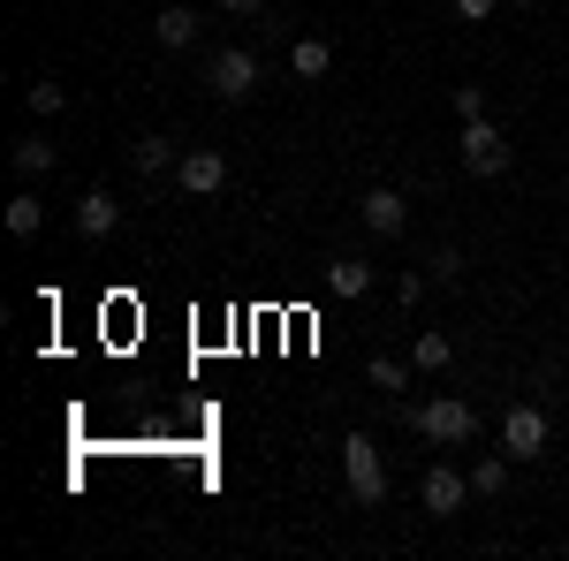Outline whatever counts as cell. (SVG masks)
<instances>
[{"label":"cell","instance_id":"52a82bcc","mask_svg":"<svg viewBox=\"0 0 569 561\" xmlns=\"http://www.w3.org/2000/svg\"><path fill=\"white\" fill-rule=\"evenodd\" d=\"M357 213H365L372 236H402V228H410V198H402L395 182H372V190L357 198Z\"/></svg>","mask_w":569,"mask_h":561},{"label":"cell","instance_id":"ba28073f","mask_svg":"<svg viewBox=\"0 0 569 561\" xmlns=\"http://www.w3.org/2000/svg\"><path fill=\"white\" fill-rule=\"evenodd\" d=\"M176 182L190 190V198H213V190H228V152H182V160H176Z\"/></svg>","mask_w":569,"mask_h":561},{"label":"cell","instance_id":"2e32d148","mask_svg":"<svg viewBox=\"0 0 569 561\" xmlns=\"http://www.w3.org/2000/svg\"><path fill=\"white\" fill-rule=\"evenodd\" d=\"M448 364H456V342L448 334H418L410 342V372H448Z\"/></svg>","mask_w":569,"mask_h":561},{"label":"cell","instance_id":"cb8c5ba5","mask_svg":"<svg viewBox=\"0 0 569 561\" xmlns=\"http://www.w3.org/2000/svg\"><path fill=\"white\" fill-rule=\"evenodd\" d=\"M220 8H228V16H259L266 0H220Z\"/></svg>","mask_w":569,"mask_h":561},{"label":"cell","instance_id":"d4e9b609","mask_svg":"<svg viewBox=\"0 0 569 561\" xmlns=\"http://www.w3.org/2000/svg\"><path fill=\"white\" fill-rule=\"evenodd\" d=\"M501 8H539V0H501Z\"/></svg>","mask_w":569,"mask_h":561},{"label":"cell","instance_id":"5bb4252c","mask_svg":"<svg viewBox=\"0 0 569 561\" xmlns=\"http://www.w3.org/2000/svg\"><path fill=\"white\" fill-rule=\"evenodd\" d=\"M53 168H61V152H53L46 137H16V174H23V182H39V174H53Z\"/></svg>","mask_w":569,"mask_h":561},{"label":"cell","instance_id":"8fae6325","mask_svg":"<svg viewBox=\"0 0 569 561\" xmlns=\"http://www.w3.org/2000/svg\"><path fill=\"white\" fill-rule=\"evenodd\" d=\"M327 69H335V46H327V39H297V46H289V77H305V84H319Z\"/></svg>","mask_w":569,"mask_h":561},{"label":"cell","instance_id":"277c9868","mask_svg":"<svg viewBox=\"0 0 569 561\" xmlns=\"http://www.w3.org/2000/svg\"><path fill=\"white\" fill-rule=\"evenodd\" d=\"M501 455H509V463H539V455H547V410H539V402H509V418H501Z\"/></svg>","mask_w":569,"mask_h":561},{"label":"cell","instance_id":"44dd1931","mask_svg":"<svg viewBox=\"0 0 569 561\" xmlns=\"http://www.w3.org/2000/svg\"><path fill=\"white\" fill-rule=\"evenodd\" d=\"M426 289H433V273H418V266H402V281H395V297H402V311H410V303L426 297Z\"/></svg>","mask_w":569,"mask_h":561},{"label":"cell","instance_id":"30bf717a","mask_svg":"<svg viewBox=\"0 0 569 561\" xmlns=\"http://www.w3.org/2000/svg\"><path fill=\"white\" fill-rule=\"evenodd\" d=\"M39 228H46V198H39V190H16V198H8V236L31 243Z\"/></svg>","mask_w":569,"mask_h":561},{"label":"cell","instance_id":"7c38bea8","mask_svg":"<svg viewBox=\"0 0 569 561\" xmlns=\"http://www.w3.org/2000/svg\"><path fill=\"white\" fill-rule=\"evenodd\" d=\"M365 289H372V266H365V259H335V266H327V297L357 303Z\"/></svg>","mask_w":569,"mask_h":561},{"label":"cell","instance_id":"9c48e42d","mask_svg":"<svg viewBox=\"0 0 569 561\" xmlns=\"http://www.w3.org/2000/svg\"><path fill=\"white\" fill-rule=\"evenodd\" d=\"M114 228H122V206H114L107 190H84V198H77V236H84V243H107Z\"/></svg>","mask_w":569,"mask_h":561},{"label":"cell","instance_id":"603a6c76","mask_svg":"<svg viewBox=\"0 0 569 561\" xmlns=\"http://www.w3.org/2000/svg\"><path fill=\"white\" fill-rule=\"evenodd\" d=\"M456 16H463V23H493V16H501V0H456Z\"/></svg>","mask_w":569,"mask_h":561},{"label":"cell","instance_id":"6da1fadb","mask_svg":"<svg viewBox=\"0 0 569 561\" xmlns=\"http://www.w3.org/2000/svg\"><path fill=\"white\" fill-rule=\"evenodd\" d=\"M402 425L418 432V440H433V448H463V440H479V410H471L463 394H440V402L402 410Z\"/></svg>","mask_w":569,"mask_h":561},{"label":"cell","instance_id":"9a60e30c","mask_svg":"<svg viewBox=\"0 0 569 561\" xmlns=\"http://www.w3.org/2000/svg\"><path fill=\"white\" fill-rule=\"evenodd\" d=\"M152 39L168 46V53H182V46H198V16H190V8H160V23H152Z\"/></svg>","mask_w":569,"mask_h":561},{"label":"cell","instance_id":"5b68a950","mask_svg":"<svg viewBox=\"0 0 569 561\" xmlns=\"http://www.w3.org/2000/svg\"><path fill=\"white\" fill-rule=\"evenodd\" d=\"M463 501H471V471H456V463H433V471L418 478V509L426 517H463Z\"/></svg>","mask_w":569,"mask_h":561},{"label":"cell","instance_id":"8992f818","mask_svg":"<svg viewBox=\"0 0 569 561\" xmlns=\"http://www.w3.org/2000/svg\"><path fill=\"white\" fill-rule=\"evenodd\" d=\"M463 168L479 174V182H486V174H509V137L493 130L486 114H479V122H463Z\"/></svg>","mask_w":569,"mask_h":561},{"label":"cell","instance_id":"e0dca14e","mask_svg":"<svg viewBox=\"0 0 569 561\" xmlns=\"http://www.w3.org/2000/svg\"><path fill=\"white\" fill-rule=\"evenodd\" d=\"M501 485H509V455H479V463H471V493H479V501H493Z\"/></svg>","mask_w":569,"mask_h":561},{"label":"cell","instance_id":"ac0fdd59","mask_svg":"<svg viewBox=\"0 0 569 561\" xmlns=\"http://www.w3.org/2000/svg\"><path fill=\"white\" fill-rule=\"evenodd\" d=\"M365 380H372L380 394H402V388H410V372H402L395 357H372V364H365Z\"/></svg>","mask_w":569,"mask_h":561},{"label":"cell","instance_id":"ffe728a7","mask_svg":"<svg viewBox=\"0 0 569 561\" xmlns=\"http://www.w3.org/2000/svg\"><path fill=\"white\" fill-rule=\"evenodd\" d=\"M433 281H440V289H456V281H463V251L440 243V251H433Z\"/></svg>","mask_w":569,"mask_h":561},{"label":"cell","instance_id":"7402d4cb","mask_svg":"<svg viewBox=\"0 0 569 561\" xmlns=\"http://www.w3.org/2000/svg\"><path fill=\"white\" fill-rule=\"evenodd\" d=\"M486 114V91L479 84H456V122H479Z\"/></svg>","mask_w":569,"mask_h":561},{"label":"cell","instance_id":"7a4b0ae2","mask_svg":"<svg viewBox=\"0 0 569 561\" xmlns=\"http://www.w3.org/2000/svg\"><path fill=\"white\" fill-rule=\"evenodd\" d=\"M342 478H350L357 509H380V501H388V463H380L372 432H350V440H342Z\"/></svg>","mask_w":569,"mask_h":561},{"label":"cell","instance_id":"d6986e66","mask_svg":"<svg viewBox=\"0 0 569 561\" xmlns=\"http://www.w3.org/2000/svg\"><path fill=\"white\" fill-rule=\"evenodd\" d=\"M23 107H31V114H61V107H69V91L53 84V77H39V84L23 91Z\"/></svg>","mask_w":569,"mask_h":561},{"label":"cell","instance_id":"3957f363","mask_svg":"<svg viewBox=\"0 0 569 561\" xmlns=\"http://www.w3.org/2000/svg\"><path fill=\"white\" fill-rule=\"evenodd\" d=\"M206 84H213V99H228V107L251 99V91H259V53H251V46H220L213 61H206Z\"/></svg>","mask_w":569,"mask_h":561},{"label":"cell","instance_id":"4fadbf2b","mask_svg":"<svg viewBox=\"0 0 569 561\" xmlns=\"http://www.w3.org/2000/svg\"><path fill=\"white\" fill-rule=\"evenodd\" d=\"M130 168L144 174V182H160V174L176 168V144H168V137H137V144H130Z\"/></svg>","mask_w":569,"mask_h":561}]
</instances>
